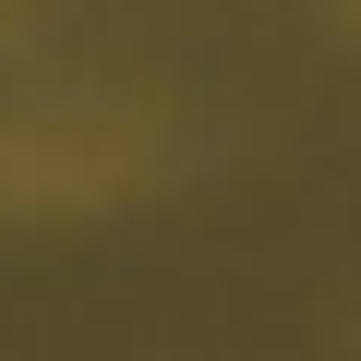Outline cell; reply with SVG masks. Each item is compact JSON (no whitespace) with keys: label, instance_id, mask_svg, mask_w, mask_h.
Segmentation results:
<instances>
[{"label":"cell","instance_id":"cell-1","mask_svg":"<svg viewBox=\"0 0 361 361\" xmlns=\"http://www.w3.org/2000/svg\"><path fill=\"white\" fill-rule=\"evenodd\" d=\"M157 169V133L121 109H0V217H97Z\"/></svg>","mask_w":361,"mask_h":361}]
</instances>
